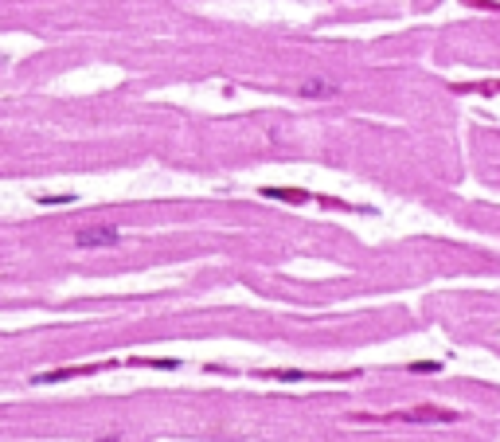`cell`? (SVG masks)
<instances>
[{
    "mask_svg": "<svg viewBox=\"0 0 500 442\" xmlns=\"http://www.w3.org/2000/svg\"><path fill=\"white\" fill-rule=\"evenodd\" d=\"M255 376H262V380H352V376H360V372H352V368H344V372H305V368H262V372H255Z\"/></svg>",
    "mask_w": 500,
    "mask_h": 442,
    "instance_id": "6da1fadb",
    "label": "cell"
},
{
    "mask_svg": "<svg viewBox=\"0 0 500 442\" xmlns=\"http://www.w3.org/2000/svg\"><path fill=\"white\" fill-rule=\"evenodd\" d=\"M75 243H79L82 251H94V246H114V243H118V227H109V223L82 227L79 235H75Z\"/></svg>",
    "mask_w": 500,
    "mask_h": 442,
    "instance_id": "7a4b0ae2",
    "label": "cell"
},
{
    "mask_svg": "<svg viewBox=\"0 0 500 442\" xmlns=\"http://www.w3.org/2000/svg\"><path fill=\"white\" fill-rule=\"evenodd\" d=\"M297 94H301V98H333V94H336V82H328V79H309V82H301V87H297Z\"/></svg>",
    "mask_w": 500,
    "mask_h": 442,
    "instance_id": "3957f363",
    "label": "cell"
},
{
    "mask_svg": "<svg viewBox=\"0 0 500 442\" xmlns=\"http://www.w3.org/2000/svg\"><path fill=\"white\" fill-rule=\"evenodd\" d=\"M262 196L282 200V204H305V200H313L305 188H262Z\"/></svg>",
    "mask_w": 500,
    "mask_h": 442,
    "instance_id": "277c9868",
    "label": "cell"
},
{
    "mask_svg": "<svg viewBox=\"0 0 500 442\" xmlns=\"http://www.w3.org/2000/svg\"><path fill=\"white\" fill-rule=\"evenodd\" d=\"M402 419H441V422H450V419H457L453 411H434V407H418V411H407Z\"/></svg>",
    "mask_w": 500,
    "mask_h": 442,
    "instance_id": "5b68a950",
    "label": "cell"
},
{
    "mask_svg": "<svg viewBox=\"0 0 500 442\" xmlns=\"http://www.w3.org/2000/svg\"><path fill=\"white\" fill-rule=\"evenodd\" d=\"M40 204H75L70 192H59V196H40Z\"/></svg>",
    "mask_w": 500,
    "mask_h": 442,
    "instance_id": "8992f818",
    "label": "cell"
},
{
    "mask_svg": "<svg viewBox=\"0 0 500 442\" xmlns=\"http://www.w3.org/2000/svg\"><path fill=\"white\" fill-rule=\"evenodd\" d=\"M441 364L438 360H426V364H411V372H438Z\"/></svg>",
    "mask_w": 500,
    "mask_h": 442,
    "instance_id": "52a82bcc",
    "label": "cell"
}]
</instances>
